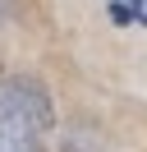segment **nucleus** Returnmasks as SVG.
I'll return each mask as SVG.
<instances>
[{
	"instance_id": "obj_1",
	"label": "nucleus",
	"mask_w": 147,
	"mask_h": 152,
	"mask_svg": "<svg viewBox=\"0 0 147 152\" xmlns=\"http://www.w3.org/2000/svg\"><path fill=\"white\" fill-rule=\"evenodd\" d=\"M51 97L37 78L0 83V152H46Z\"/></svg>"
}]
</instances>
